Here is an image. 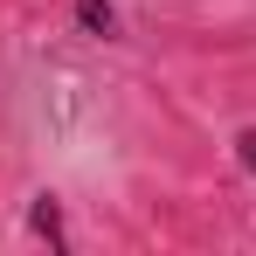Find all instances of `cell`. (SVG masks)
<instances>
[{"label":"cell","mask_w":256,"mask_h":256,"mask_svg":"<svg viewBox=\"0 0 256 256\" xmlns=\"http://www.w3.org/2000/svg\"><path fill=\"white\" fill-rule=\"evenodd\" d=\"M28 236L48 242L56 256L70 250V228H62V201H56V194H35V201H28Z\"/></svg>","instance_id":"6da1fadb"},{"label":"cell","mask_w":256,"mask_h":256,"mask_svg":"<svg viewBox=\"0 0 256 256\" xmlns=\"http://www.w3.org/2000/svg\"><path fill=\"white\" fill-rule=\"evenodd\" d=\"M76 21H84V35H97V42H118L125 35V21H118L111 0H76Z\"/></svg>","instance_id":"7a4b0ae2"},{"label":"cell","mask_w":256,"mask_h":256,"mask_svg":"<svg viewBox=\"0 0 256 256\" xmlns=\"http://www.w3.org/2000/svg\"><path fill=\"white\" fill-rule=\"evenodd\" d=\"M236 160H242V166H250V180H256V125L236 132Z\"/></svg>","instance_id":"3957f363"}]
</instances>
